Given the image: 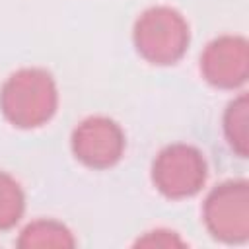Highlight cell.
<instances>
[{"instance_id":"7a4b0ae2","label":"cell","mask_w":249,"mask_h":249,"mask_svg":"<svg viewBox=\"0 0 249 249\" xmlns=\"http://www.w3.org/2000/svg\"><path fill=\"white\" fill-rule=\"evenodd\" d=\"M134 45L146 60L154 64H173L189 47V25L173 8H150L136 19Z\"/></svg>"},{"instance_id":"5b68a950","label":"cell","mask_w":249,"mask_h":249,"mask_svg":"<svg viewBox=\"0 0 249 249\" xmlns=\"http://www.w3.org/2000/svg\"><path fill=\"white\" fill-rule=\"evenodd\" d=\"M72 152L88 167H111L124 152V134L121 126L107 117H89L74 128Z\"/></svg>"},{"instance_id":"3957f363","label":"cell","mask_w":249,"mask_h":249,"mask_svg":"<svg viewBox=\"0 0 249 249\" xmlns=\"http://www.w3.org/2000/svg\"><path fill=\"white\" fill-rule=\"evenodd\" d=\"M152 179L158 191L169 198L193 196L206 181V161L196 148L173 144L163 148L154 160Z\"/></svg>"},{"instance_id":"52a82bcc","label":"cell","mask_w":249,"mask_h":249,"mask_svg":"<svg viewBox=\"0 0 249 249\" xmlns=\"http://www.w3.org/2000/svg\"><path fill=\"white\" fill-rule=\"evenodd\" d=\"M74 237L68 228L54 220H37L29 224L19 239V247H74Z\"/></svg>"},{"instance_id":"ba28073f","label":"cell","mask_w":249,"mask_h":249,"mask_svg":"<svg viewBox=\"0 0 249 249\" xmlns=\"http://www.w3.org/2000/svg\"><path fill=\"white\" fill-rule=\"evenodd\" d=\"M25 196L16 179L0 171V231L16 226L23 214Z\"/></svg>"},{"instance_id":"9c48e42d","label":"cell","mask_w":249,"mask_h":249,"mask_svg":"<svg viewBox=\"0 0 249 249\" xmlns=\"http://www.w3.org/2000/svg\"><path fill=\"white\" fill-rule=\"evenodd\" d=\"M224 130L231 148L245 158L247 156V95L241 93L230 103L224 117Z\"/></svg>"},{"instance_id":"8992f818","label":"cell","mask_w":249,"mask_h":249,"mask_svg":"<svg viewBox=\"0 0 249 249\" xmlns=\"http://www.w3.org/2000/svg\"><path fill=\"white\" fill-rule=\"evenodd\" d=\"M204 78L218 88H237L245 84L249 70V51L243 37L224 35L214 39L200 56Z\"/></svg>"},{"instance_id":"277c9868","label":"cell","mask_w":249,"mask_h":249,"mask_svg":"<svg viewBox=\"0 0 249 249\" xmlns=\"http://www.w3.org/2000/svg\"><path fill=\"white\" fill-rule=\"evenodd\" d=\"M208 231L226 243H239L249 233V189L245 181H226L204 200Z\"/></svg>"},{"instance_id":"6da1fadb","label":"cell","mask_w":249,"mask_h":249,"mask_svg":"<svg viewBox=\"0 0 249 249\" xmlns=\"http://www.w3.org/2000/svg\"><path fill=\"white\" fill-rule=\"evenodd\" d=\"M56 103L54 80L41 68H23L12 74L0 91L4 117L19 128H33L47 123L54 115Z\"/></svg>"}]
</instances>
